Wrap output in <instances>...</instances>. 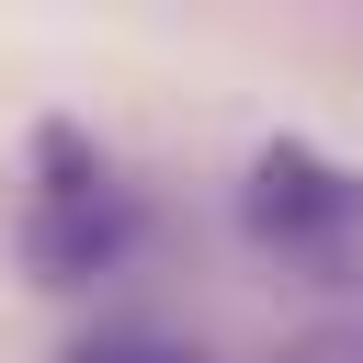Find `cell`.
Instances as JSON below:
<instances>
[{
    "label": "cell",
    "mask_w": 363,
    "mask_h": 363,
    "mask_svg": "<svg viewBox=\"0 0 363 363\" xmlns=\"http://www.w3.org/2000/svg\"><path fill=\"white\" fill-rule=\"evenodd\" d=\"M125 238H136V182L113 170V147H91L79 125H34V182H23L34 284H91L125 261Z\"/></svg>",
    "instance_id": "1"
},
{
    "label": "cell",
    "mask_w": 363,
    "mask_h": 363,
    "mask_svg": "<svg viewBox=\"0 0 363 363\" xmlns=\"http://www.w3.org/2000/svg\"><path fill=\"white\" fill-rule=\"evenodd\" d=\"M238 227L261 250L306 261V272H352L363 261V182L340 159H318L306 136H272L250 159V182H238Z\"/></svg>",
    "instance_id": "2"
},
{
    "label": "cell",
    "mask_w": 363,
    "mask_h": 363,
    "mask_svg": "<svg viewBox=\"0 0 363 363\" xmlns=\"http://www.w3.org/2000/svg\"><path fill=\"white\" fill-rule=\"evenodd\" d=\"M79 363H193V352H170V340H91Z\"/></svg>",
    "instance_id": "3"
}]
</instances>
